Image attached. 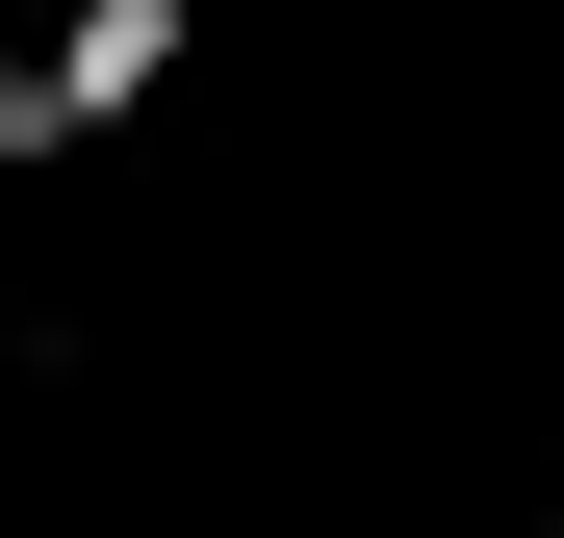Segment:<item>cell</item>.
I'll use <instances>...</instances> for the list:
<instances>
[{
  "mask_svg": "<svg viewBox=\"0 0 564 538\" xmlns=\"http://www.w3.org/2000/svg\"><path fill=\"white\" fill-rule=\"evenodd\" d=\"M539 538H564V513H539Z\"/></svg>",
  "mask_w": 564,
  "mask_h": 538,
  "instance_id": "obj_3",
  "label": "cell"
},
{
  "mask_svg": "<svg viewBox=\"0 0 564 538\" xmlns=\"http://www.w3.org/2000/svg\"><path fill=\"white\" fill-rule=\"evenodd\" d=\"M26 154H52V129H26V77H0V179H26Z\"/></svg>",
  "mask_w": 564,
  "mask_h": 538,
  "instance_id": "obj_2",
  "label": "cell"
},
{
  "mask_svg": "<svg viewBox=\"0 0 564 538\" xmlns=\"http://www.w3.org/2000/svg\"><path fill=\"white\" fill-rule=\"evenodd\" d=\"M180 52H206V0H77V26L26 52V129H52V154H77V129H129Z\"/></svg>",
  "mask_w": 564,
  "mask_h": 538,
  "instance_id": "obj_1",
  "label": "cell"
}]
</instances>
